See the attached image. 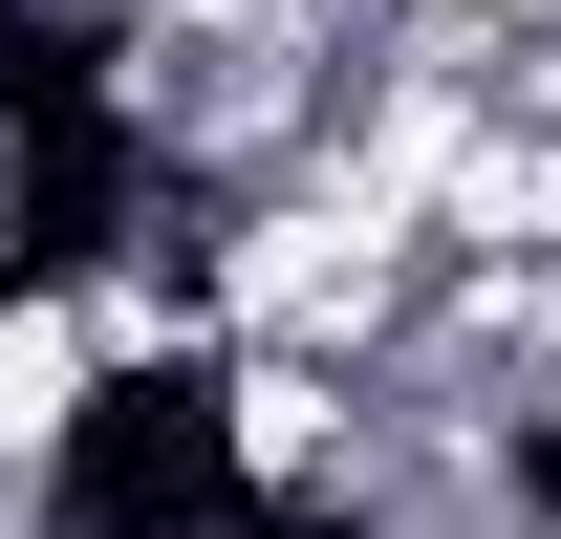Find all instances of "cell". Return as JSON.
<instances>
[{
  "label": "cell",
  "instance_id": "3",
  "mask_svg": "<svg viewBox=\"0 0 561 539\" xmlns=\"http://www.w3.org/2000/svg\"><path fill=\"white\" fill-rule=\"evenodd\" d=\"M44 280V173H22V108H0V302Z\"/></svg>",
  "mask_w": 561,
  "mask_h": 539
},
{
  "label": "cell",
  "instance_id": "2",
  "mask_svg": "<svg viewBox=\"0 0 561 539\" xmlns=\"http://www.w3.org/2000/svg\"><path fill=\"white\" fill-rule=\"evenodd\" d=\"M367 22H411V44H540L561 0H367Z\"/></svg>",
  "mask_w": 561,
  "mask_h": 539
},
{
  "label": "cell",
  "instance_id": "1",
  "mask_svg": "<svg viewBox=\"0 0 561 539\" xmlns=\"http://www.w3.org/2000/svg\"><path fill=\"white\" fill-rule=\"evenodd\" d=\"M87 432H108V367H87L66 280H22V302H0V474H22V496H87Z\"/></svg>",
  "mask_w": 561,
  "mask_h": 539
}]
</instances>
